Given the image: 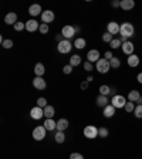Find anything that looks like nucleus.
<instances>
[{"label": "nucleus", "mask_w": 142, "mask_h": 159, "mask_svg": "<svg viewBox=\"0 0 142 159\" xmlns=\"http://www.w3.org/2000/svg\"><path fill=\"white\" fill-rule=\"evenodd\" d=\"M109 68H111V64H109L108 60L100 58L97 61V71L100 73V74H105V73H108Z\"/></svg>", "instance_id": "f257e3e1"}, {"label": "nucleus", "mask_w": 142, "mask_h": 159, "mask_svg": "<svg viewBox=\"0 0 142 159\" xmlns=\"http://www.w3.org/2000/svg\"><path fill=\"white\" fill-rule=\"evenodd\" d=\"M134 26H132L131 23H122V26H121V30L120 33L122 37H131L134 36Z\"/></svg>", "instance_id": "f03ea898"}, {"label": "nucleus", "mask_w": 142, "mask_h": 159, "mask_svg": "<svg viewBox=\"0 0 142 159\" xmlns=\"http://www.w3.org/2000/svg\"><path fill=\"white\" fill-rule=\"evenodd\" d=\"M84 137L88 138V139H94V138L98 137V128L94 125H88L84 128Z\"/></svg>", "instance_id": "7ed1b4c3"}, {"label": "nucleus", "mask_w": 142, "mask_h": 159, "mask_svg": "<svg viewBox=\"0 0 142 159\" xmlns=\"http://www.w3.org/2000/svg\"><path fill=\"white\" fill-rule=\"evenodd\" d=\"M45 128H44V125L43 126H36L33 129V138L36 141H43L45 138Z\"/></svg>", "instance_id": "20e7f679"}, {"label": "nucleus", "mask_w": 142, "mask_h": 159, "mask_svg": "<svg viewBox=\"0 0 142 159\" xmlns=\"http://www.w3.org/2000/svg\"><path fill=\"white\" fill-rule=\"evenodd\" d=\"M127 104V100L122 95H114L111 100V105H114L115 108H124Z\"/></svg>", "instance_id": "39448f33"}, {"label": "nucleus", "mask_w": 142, "mask_h": 159, "mask_svg": "<svg viewBox=\"0 0 142 159\" xmlns=\"http://www.w3.org/2000/svg\"><path fill=\"white\" fill-rule=\"evenodd\" d=\"M71 43H70V40H63L61 43H58V46H57V50L61 53V54H65V53H70V50H71Z\"/></svg>", "instance_id": "423d86ee"}, {"label": "nucleus", "mask_w": 142, "mask_h": 159, "mask_svg": "<svg viewBox=\"0 0 142 159\" xmlns=\"http://www.w3.org/2000/svg\"><path fill=\"white\" fill-rule=\"evenodd\" d=\"M61 34H63L64 40H68V38H71L75 34V27H73V26H64L63 30H61Z\"/></svg>", "instance_id": "0eeeda50"}, {"label": "nucleus", "mask_w": 142, "mask_h": 159, "mask_svg": "<svg viewBox=\"0 0 142 159\" xmlns=\"http://www.w3.org/2000/svg\"><path fill=\"white\" fill-rule=\"evenodd\" d=\"M30 115H31V118L33 119H41L43 118V115H44V109L40 108V107H34V108H31Z\"/></svg>", "instance_id": "6e6552de"}, {"label": "nucleus", "mask_w": 142, "mask_h": 159, "mask_svg": "<svg viewBox=\"0 0 142 159\" xmlns=\"http://www.w3.org/2000/svg\"><path fill=\"white\" fill-rule=\"evenodd\" d=\"M41 20H43V23L44 24H47V23H51L53 20H54V11L51 10H45L41 13Z\"/></svg>", "instance_id": "1a4fd4ad"}, {"label": "nucleus", "mask_w": 142, "mask_h": 159, "mask_svg": "<svg viewBox=\"0 0 142 159\" xmlns=\"http://www.w3.org/2000/svg\"><path fill=\"white\" fill-rule=\"evenodd\" d=\"M141 94H139L138 89H132V91H129V94H128V100L131 101V102H141Z\"/></svg>", "instance_id": "9d476101"}, {"label": "nucleus", "mask_w": 142, "mask_h": 159, "mask_svg": "<svg viewBox=\"0 0 142 159\" xmlns=\"http://www.w3.org/2000/svg\"><path fill=\"white\" fill-rule=\"evenodd\" d=\"M134 43H131V41H127V43H122V51L124 54H127V56H131V54H134Z\"/></svg>", "instance_id": "9b49d317"}, {"label": "nucleus", "mask_w": 142, "mask_h": 159, "mask_svg": "<svg viewBox=\"0 0 142 159\" xmlns=\"http://www.w3.org/2000/svg\"><path fill=\"white\" fill-rule=\"evenodd\" d=\"M33 85L36 89H44L45 87H47V84H45V81L43 80V77H36L33 80Z\"/></svg>", "instance_id": "f8f14e48"}, {"label": "nucleus", "mask_w": 142, "mask_h": 159, "mask_svg": "<svg viewBox=\"0 0 142 159\" xmlns=\"http://www.w3.org/2000/svg\"><path fill=\"white\" fill-rule=\"evenodd\" d=\"M107 29H108L109 34H118L120 33V30H121V26L118 24V23H115V22H111V23H108Z\"/></svg>", "instance_id": "ddd939ff"}, {"label": "nucleus", "mask_w": 142, "mask_h": 159, "mask_svg": "<svg viewBox=\"0 0 142 159\" xmlns=\"http://www.w3.org/2000/svg\"><path fill=\"white\" fill-rule=\"evenodd\" d=\"M87 58H88V61L90 63H97L98 60H100V51L98 50H90L88 51V54H87Z\"/></svg>", "instance_id": "4468645a"}, {"label": "nucleus", "mask_w": 142, "mask_h": 159, "mask_svg": "<svg viewBox=\"0 0 142 159\" xmlns=\"http://www.w3.org/2000/svg\"><path fill=\"white\" fill-rule=\"evenodd\" d=\"M40 29V26H38V23L36 22V20H29V22H26V30L27 31H30V33H33V31H36V30Z\"/></svg>", "instance_id": "2eb2a0df"}, {"label": "nucleus", "mask_w": 142, "mask_h": 159, "mask_svg": "<svg viewBox=\"0 0 142 159\" xmlns=\"http://www.w3.org/2000/svg\"><path fill=\"white\" fill-rule=\"evenodd\" d=\"M115 109L116 108L114 107V105H107V107L104 108V117L105 118H112V117L115 115Z\"/></svg>", "instance_id": "dca6fc26"}, {"label": "nucleus", "mask_w": 142, "mask_h": 159, "mask_svg": "<svg viewBox=\"0 0 142 159\" xmlns=\"http://www.w3.org/2000/svg\"><path fill=\"white\" fill-rule=\"evenodd\" d=\"M128 66L129 67H132V68H135V67L138 66L139 64V57L136 56V54H131V56L128 57Z\"/></svg>", "instance_id": "f3484780"}, {"label": "nucleus", "mask_w": 142, "mask_h": 159, "mask_svg": "<svg viewBox=\"0 0 142 159\" xmlns=\"http://www.w3.org/2000/svg\"><path fill=\"white\" fill-rule=\"evenodd\" d=\"M121 7H122V10H132L135 7V2L134 0H122Z\"/></svg>", "instance_id": "a211bd4d"}, {"label": "nucleus", "mask_w": 142, "mask_h": 159, "mask_svg": "<svg viewBox=\"0 0 142 159\" xmlns=\"http://www.w3.org/2000/svg\"><path fill=\"white\" fill-rule=\"evenodd\" d=\"M4 22L7 23V24H13V26H14L16 23H17V14H16V13H9V14H6V17H4Z\"/></svg>", "instance_id": "6ab92c4d"}, {"label": "nucleus", "mask_w": 142, "mask_h": 159, "mask_svg": "<svg viewBox=\"0 0 142 159\" xmlns=\"http://www.w3.org/2000/svg\"><path fill=\"white\" fill-rule=\"evenodd\" d=\"M68 128V121L67 119L61 118L60 121H57V131H60V132H64V131Z\"/></svg>", "instance_id": "aec40b11"}, {"label": "nucleus", "mask_w": 142, "mask_h": 159, "mask_svg": "<svg viewBox=\"0 0 142 159\" xmlns=\"http://www.w3.org/2000/svg\"><path fill=\"white\" fill-rule=\"evenodd\" d=\"M54 115H56V109H54V107H51V105H47V107L44 108V117L47 119H51Z\"/></svg>", "instance_id": "412c9836"}, {"label": "nucleus", "mask_w": 142, "mask_h": 159, "mask_svg": "<svg viewBox=\"0 0 142 159\" xmlns=\"http://www.w3.org/2000/svg\"><path fill=\"white\" fill-rule=\"evenodd\" d=\"M97 105L98 107H101V108H105L107 105H108V98L105 95H98V98H97Z\"/></svg>", "instance_id": "4be33fe9"}, {"label": "nucleus", "mask_w": 142, "mask_h": 159, "mask_svg": "<svg viewBox=\"0 0 142 159\" xmlns=\"http://www.w3.org/2000/svg\"><path fill=\"white\" fill-rule=\"evenodd\" d=\"M41 11V7L40 4H31L30 7H29V13H30V16H38Z\"/></svg>", "instance_id": "5701e85b"}, {"label": "nucleus", "mask_w": 142, "mask_h": 159, "mask_svg": "<svg viewBox=\"0 0 142 159\" xmlns=\"http://www.w3.org/2000/svg\"><path fill=\"white\" fill-rule=\"evenodd\" d=\"M44 71H45V68H44V66H43V64H41V63L36 64V67H34V73H36V75H37V77H43Z\"/></svg>", "instance_id": "b1692460"}, {"label": "nucleus", "mask_w": 142, "mask_h": 159, "mask_svg": "<svg viewBox=\"0 0 142 159\" xmlns=\"http://www.w3.org/2000/svg\"><path fill=\"white\" fill-rule=\"evenodd\" d=\"M44 128H45L47 131H54V128H57V122L53 121V118H51V119H45Z\"/></svg>", "instance_id": "393cba45"}, {"label": "nucleus", "mask_w": 142, "mask_h": 159, "mask_svg": "<svg viewBox=\"0 0 142 159\" xmlns=\"http://www.w3.org/2000/svg\"><path fill=\"white\" fill-rule=\"evenodd\" d=\"M80 63H81V57L77 56V54H75V56H73L70 58V66H73V67H77Z\"/></svg>", "instance_id": "a878e982"}, {"label": "nucleus", "mask_w": 142, "mask_h": 159, "mask_svg": "<svg viewBox=\"0 0 142 159\" xmlns=\"http://www.w3.org/2000/svg\"><path fill=\"white\" fill-rule=\"evenodd\" d=\"M74 47L75 48H78V50H81V48L85 47V40L84 38H77L74 43Z\"/></svg>", "instance_id": "bb28decb"}, {"label": "nucleus", "mask_w": 142, "mask_h": 159, "mask_svg": "<svg viewBox=\"0 0 142 159\" xmlns=\"http://www.w3.org/2000/svg\"><path fill=\"white\" fill-rule=\"evenodd\" d=\"M54 139H56L57 144H63L64 141H65V135H64V132H60V131H58V132L56 133V138H54Z\"/></svg>", "instance_id": "cd10ccee"}, {"label": "nucleus", "mask_w": 142, "mask_h": 159, "mask_svg": "<svg viewBox=\"0 0 142 159\" xmlns=\"http://www.w3.org/2000/svg\"><path fill=\"white\" fill-rule=\"evenodd\" d=\"M111 93V88H109L108 85H101V87H100V94H101V95H108V94Z\"/></svg>", "instance_id": "c85d7f7f"}, {"label": "nucleus", "mask_w": 142, "mask_h": 159, "mask_svg": "<svg viewBox=\"0 0 142 159\" xmlns=\"http://www.w3.org/2000/svg\"><path fill=\"white\" fill-rule=\"evenodd\" d=\"M109 64H111V68H120V66H121V61L116 57H114V58L109 61Z\"/></svg>", "instance_id": "c756f323"}, {"label": "nucleus", "mask_w": 142, "mask_h": 159, "mask_svg": "<svg viewBox=\"0 0 142 159\" xmlns=\"http://www.w3.org/2000/svg\"><path fill=\"white\" fill-rule=\"evenodd\" d=\"M124 108H125V111H127V112H134L135 111V104L129 101V102L125 104V107H124Z\"/></svg>", "instance_id": "7c9ffc66"}, {"label": "nucleus", "mask_w": 142, "mask_h": 159, "mask_svg": "<svg viewBox=\"0 0 142 159\" xmlns=\"http://www.w3.org/2000/svg\"><path fill=\"white\" fill-rule=\"evenodd\" d=\"M134 114L136 118H142V105H136V107H135Z\"/></svg>", "instance_id": "2f4dec72"}, {"label": "nucleus", "mask_w": 142, "mask_h": 159, "mask_svg": "<svg viewBox=\"0 0 142 159\" xmlns=\"http://www.w3.org/2000/svg\"><path fill=\"white\" fill-rule=\"evenodd\" d=\"M98 135H100L101 138H107V137H108V129L102 126V128H100V129H98Z\"/></svg>", "instance_id": "473e14b6"}, {"label": "nucleus", "mask_w": 142, "mask_h": 159, "mask_svg": "<svg viewBox=\"0 0 142 159\" xmlns=\"http://www.w3.org/2000/svg\"><path fill=\"white\" fill-rule=\"evenodd\" d=\"M112 40H114V38H112V34H109L108 31H107L105 34H102V41H105V43H111Z\"/></svg>", "instance_id": "72a5a7b5"}, {"label": "nucleus", "mask_w": 142, "mask_h": 159, "mask_svg": "<svg viewBox=\"0 0 142 159\" xmlns=\"http://www.w3.org/2000/svg\"><path fill=\"white\" fill-rule=\"evenodd\" d=\"M109 46H111V48H118L121 46V40L120 38H114V40L109 43Z\"/></svg>", "instance_id": "f704fd0d"}, {"label": "nucleus", "mask_w": 142, "mask_h": 159, "mask_svg": "<svg viewBox=\"0 0 142 159\" xmlns=\"http://www.w3.org/2000/svg\"><path fill=\"white\" fill-rule=\"evenodd\" d=\"M37 107L45 108V107H47V100H45V98H38V100H37Z\"/></svg>", "instance_id": "c9c22d12"}, {"label": "nucleus", "mask_w": 142, "mask_h": 159, "mask_svg": "<svg viewBox=\"0 0 142 159\" xmlns=\"http://www.w3.org/2000/svg\"><path fill=\"white\" fill-rule=\"evenodd\" d=\"M14 29L17 30V31H22L23 29H26V23H22V22H17L14 24Z\"/></svg>", "instance_id": "e433bc0d"}, {"label": "nucleus", "mask_w": 142, "mask_h": 159, "mask_svg": "<svg viewBox=\"0 0 142 159\" xmlns=\"http://www.w3.org/2000/svg\"><path fill=\"white\" fill-rule=\"evenodd\" d=\"M40 33L41 34H45V33H49V24H44V23H43V24H40Z\"/></svg>", "instance_id": "4c0bfd02"}, {"label": "nucleus", "mask_w": 142, "mask_h": 159, "mask_svg": "<svg viewBox=\"0 0 142 159\" xmlns=\"http://www.w3.org/2000/svg\"><path fill=\"white\" fill-rule=\"evenodd\" d=\"M71 71H73V66H70V64H68V66H64V68H63L64 74H70Z\"/></svg>", "instance_id": "58836bf2"}, {"label": "nucleus", "mask_w": 142, "mask_h": 159, "mask_svg": "<svg viewBox=\"0 0 142 159\" xmlns=\"http://www.w3.org/2000/svg\"><path fill=\"white\" fill-rule=\"evenodd\" d=\"M3 47L4 48H11L13 47V41L11 40H4L3 41Z\"/></svg>", "instance_id": "ea45409f"}, {"label": "nucleus", "mask_w": 142, "mask_h": 159, "mask_svg": "<svg viewBox=\"0 0 142 159\" xmlns=\"http://www.w3.org/2000/svg\"><path fill=\"white\" fill-rule=\"evenodd\" d=\"M70 159H84V156H82L81 153L74 152V153H71V155H70Z\"/></svg>", "instance_id": "a19ab883"}, {"label": "nucleus", "mask_w": 142, "mask_h": 159, "mask_svg": "<svg viewBox=\"0 0 142 159\" xmlns=\"http://www.w3.org/2000/svg\"><path fill=\"white\" fill-rule=\"evenodd\" d=\"M84 68H85V70L88 71V73H90V71L93 70V66H91L90 61H85V63H84Z\"/></svg>", "instance_id": "79ce46f5"}, {"label": "nucleus", "mask_w": 142, "mask_h": 159, "mask_svg": "<svg viewBox=\"0 0 142 159\" xmlns=\"http://www.w3.org/2000/svg\"><path fill=\"white\" fill-rule=\"evenodd\" d=\"M112 58H114V56L111 54V51H107V53H105V60H108V61H111Z\"/></svg>", "instance_id": "37998d69"}, {"label": "nucleus", "mask_w": 142, "mask_h": 159, "mask_svg": "<svg viewBox=\"0 0 142 159\" xmlns=\"http://www.w3.org/2000/svg\"><path fill=\"white\" fill-rule=\"evenodd\" d=\"M111 6L112 7H121V2H118V0H114L111 3Z\"/></svg>", "instance_id": "c03bdc74"}, {"label": "nucleus", "mask_w": 142, "mask_h": 159, "mask_svg": "<svg viewBox=\"0 0 142 159\" xmlns=\"http://www.w3.org/2000/svg\"><path fill=\"white\" fill-rule=\"evenodd\" d=\"M87 87H88V81H84V82L81 84V88H82V89H85Z\"/></svg>", "instance_id": "a18cd8bd"}, {"label": "nucleus", "mask_w": 142, "mask_h": 159, "mask_svg": "<svg viewBox=\"0 0 142 159\" xmlns=\"http://www.w3.org/2000/svg\"><path fill=\"white\" fill-rule=\"evenodd\" d=\"M136 80H138V82H141V84H142V73H141V74H138Z\"/></svg>", "instance_id": "49530a36"}, {"label": "nucleus", "mask_w": 142, "mask_h": 159, "mask_svg": "<svg viewBox=\"0 0 142 159\" xmlns=\"http://www.w3.org/2000/svg\"><path fill=\"white\" fill-rule=\"evenodd\" d=\"M61 38H63V34H58V36H57V40H58V43H61Z\"/></svg>", "instance_id": "de8ad7c7"}, {"label": "nucleus", "mask_w": 142, "mask_h": 159, "mask_svg": "<svg viewBox=\"0 0 142 159\" xmlns=\"http://www.w3.org/2000/svg\"><path fill=\"white\" fill-rule=\"evenodd\" d=\"M93 80H94V78H93V75H88V78H87V81L90 82V81H93Z\"/></svg>", "instance_id": "09e8293b"}, {"label": "nucleus", "mask_w": 142, "mask_h": 159, "mask_svg": "<svg viewBox=\"0 0 142 159\" xmlns=\"http://www.w3.org/2000/svg\"><path fill=\"white\" fill-rule=\"evenodd\" d=\"M141 105H142V98H141Z\"/></svg>", "instance_id": "8fccbe9b"}]
</instances>
